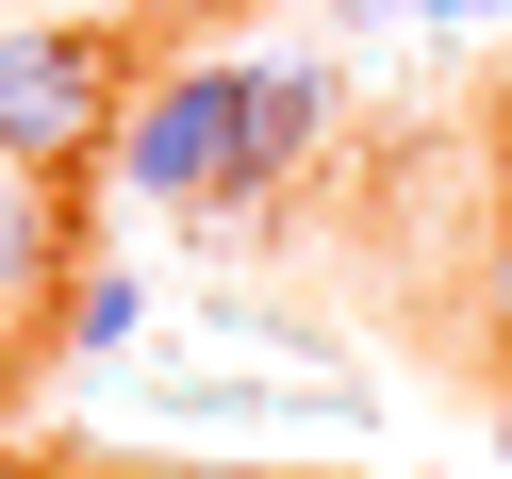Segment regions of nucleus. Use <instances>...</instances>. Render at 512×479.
Masks as SVG:
<instances>
[{
	"label": "nucleus",
	"mask_w": 512,
	"mask_h": 479,
	"mask_svg": "<svg viewBox=\"0 0 512 479\" xmlns=\"http://www.w3.org/2000/svg\"><path fill=\"white\" fill-rule=\"evenodd\" d=\"M116 116H133V67H116L100 17H34V34H0V166H83V149H116Z\"/></svg>",
	"instance_id": "f257e3e1"
},
{
	"label": "nucleus",
	"mask_w": 512,
	"mask_h": 479,
	"mask_svg": "<svg viewBox=\"0 0 512 479\" xmlns=\"http://www.w3.org/2000/svg\"><path fill=\"white\" fill-rule=\"evenodd\" d=\"M232 100H248V67H232V50L166 67L133 116H116V182H133L149 215H215V199H232Z\"/></svg>",
	"instance_id": "f03ea898"
},
{
	"label": "nucleus",
	"mask_w": 512,
	"mask_h": 479,
	"mask_svg": "<svg viewBox=\"0 0 512 479\" xmlns=\"http://www.w3.org/2000/svg\"><path fill=\"white\" fill-rule=\"evenodd\" d=\"M331 100H347L331 67H248V100H232V199H265V182L331 133Z\"/></svg>",
	"instance_id": "7ed1b4c3"
},
{
	"label": "nucleus",
	"mask_w": 512,
	"mask_h": 479,
	"mask_svg": "<svg viewBox=\"0 0 512 479\" xmlns=\"http://www.w3.org/2000/svg\"><path fill=\"white\" fill-rule=\"evenodd\" d=\"M133 331H149V281H133V265H83L67 314H50V347H67V364H116Z\"/></svg>",
	"instance_id": "20e7f679"
},
{
	"label": "nucleus",
	"mask_w": 512,
	"mask_h": 479,
	"mask_svg": "<svg viewBox=\"0 0 512 479\" xmlns=\"http://www.w3.org/2000/svg\"><path fill=\"white\" fill-rule=\"evenodd\" d=\"M50 265H67V215H50V182H34V166H0V314L34 298Z\"/></svg>",
	"instance_id": "39448f33"
},
{
	"label": "nucleus",
	"mask_w": 512,
	"mask_h": 479,
	"mask_svg": "<svg viewBox=\"0 0 512 479\" xmlns=\"http://www.w3.org/2000/svg\"><path fill=\"white\" fill-rule=\"evenodd\" d=\"M512 0H347V34H496Z\"/></svg>",
	"instance_id": "423d86ee"
},
{
	"label": "nucleus",
	"mask_w": 512,
	"mask_h": 479,
	"mask_svg": "<svg viewBox=\"0 0 512 479\" xmlns=\"http://www.w3.org/2000/svg\"><path fill=\"white\" fill-rule=\"evenodd\" d=\"M479 347L512 364V215H496V248H479Z\"/></svg>",
	"instance_id": "0eeeda50"
},
{
	"label": "nucleus",
	"mask_w": 512,
	"mask_h": 479,
	"mask_svg": "<svg viewBox=\"0 0 512 479\" xmlns=\"http://www.w3.org/2000/svg\"><path fill=\"white\" fill-rule=\"evenodd\" d=\"M0 397H17V314H0Z\"/></svg>",
	"instance_id": "6e6552de"
},
{
	"label": "nucleus",
	"mask_w": 512,
	"mask_h": 479,
	"mask_svg": "<svg viewBox=\"0 0 512 479\" xmlns=\"http://www.w3.org/2000/svg\"><path fill=\"white\" fill-rule=\"evenodd\" d=\"M50 17H116V0H50Z\"/></svg>",
	"instance_id": "1a4fd4ad"
},
{
	"label": "nucleus",
	"mask_w": 512,
	"mask_h": 479,
	"mask_svg": "<svg viewBox=\"0 0 512 479\" xmlns=\"http://www.w3.org/2000/svg\"><path fill=\"white\" fill-rule=\"evenodd\" d=\"M496 446H512V397H496Z\"/></svg>",
	"instance_id": "9d476101"
},
{
	"label": "nucleus",
	"mask_w": 512,
	"mask_h": 479,
	"mask_svg": "<svg viewBox=\"0 0 512 479\" xmlns=\"http://www.w3.org/2000/svg\"><path fill=\"white\" fill-rule=\"evenodd\" d=\"M166 17H199V0H166Z\"/></svg>",
	"instance_id": "9b49d317"
}]
</instances>
